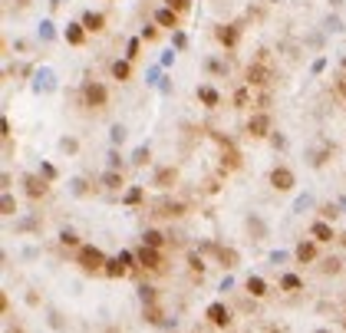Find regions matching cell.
<instances>
[{"instance_id": "10", "label": "cell", "mask_w": 346, "mask_h": 333, "mask_svg": "<svg viewBox=\"0 0 346 333\" xmlns=\"http://www.w3.org/2000/svg\"><path fill=\"white\" fill-rule=\"evenodd\" d=\"M218 40L224 43V47H234V43H237V30H234V27H218Z\"/></svg>"}, {"instance_id": "16", "label": "cell", "mask_w": 346, "mask_h": 333, "mask_svg": "<svg viewBox=\"0 0 346 333\" xmlns=\"http://www.w3.org/2000/svg\"><path fill=\"white\" fill-rule=\"evenodd\" d=\"M297 257H300V261H313V257H316V247H313V244H300V247H297Z\"/></svg>"}, {"instance_id": "13", "label": "cell", "mask_w": 346, "mask_h": 333, "mask_svg": "<svg viewBox=\"0 0 346 333\" xmlns=\"http://www.w3.org/2000/svg\"><path fill=\"white\" fill-rule=\"evenodd\" d=\"M198 99H201L205 106H218V93H214L211 86H201V89H198Z\"/></svg>"}, {"instance_id": "3", "label": "cell", "mask_w": 346, "mask_h": 333, "mask_svg": "<svg viewBox=\"0 0 346 333\" xmlns=\"http://www.w3.org/2000/svg\"><path fill=\"white\" fill-rule=\"evenodd\" d=\"M83 96H86V103H89V106H106V89L99 86V83H86Z\"/></svg>"}, {"instance_id": "15", "label": "cell", "mask_w": 346, "mask_h": 333, "mask_svg": "<svg viewBox=\"0 0 346 333\" xmlns=\"http://www.w3.org/2000/svg\"><path fill=\"white\" fill-rule=\"evenodd\" d=\"M247 290H251L254 297H264V293H267V287H264V280H260V277H251V280H247Z\"/></svg>"}, {"instance_id": "14", "label": "cell", "mask_w": 346, "mask_h": 333, "mask_svg": "<svg viewBox=\"0 0 346 333\" xmlns=\"http://www.w3.org/2000/svg\"><path fill=\"white\" fill-rule=\"evenodd\" d=\"M313 238H316V241H330V238H333L330 224H323V221H320V224H313Z\"/></svg>"}, {"instance_id": "23", "label": "cell", "mask_w": 346, "mask_h": 333, "mask_svg": "<svg viewBox=\"0 0 346 333\" xmlns=\"http://www.w3.org/2000/svg\"><path fill=\"white\" fill-rule=\"evenodd\" d=\"M4 214H14V198L10 195H4Z\"/></svg>"}, {"instance_id": "1", "label": "cell", "mask_w": 346, "mask_h": 333, "mask_svg": "<svg viewBox=\"0 0 346 333\" xmlns=\"http://www.w3.org/2000/svg\"><path fill=\"white\" fill-rule=\"evenodd\" d=\"M79 264H83L86 270H99L106 264L103 251H99V247H79Z\"/></svg>"}, {"instance_id": "7", "label": "cell", "mask_w": 346, "mask_h": 333, "mask_svg": "<svg viewBox=\"0 0 346 333\" xmlns=\"http://www.w3.org/2000/svg\"><path fill=\"white\" fill-rule=\"evenodd\" d=\"M267 80H270V70H264V66H251L247 70V83H254V86H264Z\"/></svg>"}, {"instance_id": "11", "label": "cell", "mask_w": 346, "mask_h": 333, "mask_svg": "<svg viewBox=\"0 0 346 333\" xmlns=\"http://www.w3.org/2000/svg\"><path fill=\"white\" fill-rule=\"evenodd\" d=\"M83 30H86L83 24H70L66 27V40H70L73 47H79V43H83Z\"/></svg>"}, {"instance_id": "22", "label": "cell", "mask_w": 346, "mask_h": 333, "mask_svg": "<svg viewBox=\"0 0 346 333\" xmlns=\"http://www.w3.org/2000/svg\"><path fill=\"white\" fill-rule=\"evenodd\" d=\"M142 198V191L139 188H132V191H129V195H126V201H129V205H135V201H139Z\"/></svg>"}, {"instance_id": "20", "label": "cell", "mask_w": 346, "mask_h": 333, "mask_svg": "<svg viewBox=\"0 0 346 333\" xmlns=\"http://www.w3.org/2000/svg\"><path fill=\"white\" fill-rule=\"evenodd\" d=\"M165 4H168V10H175V14H178V10H188L191 0H165Z\"/></svg>"}, {"instance_id": "2", "label": "cell", "mask_w": 346, "mask_h": 333, "mask_svg": "<svg viewBox=\"0 0 346 333\" xmlns=\"http://www.w3.org/2000/svg\"><path fill=\"white\" fill-rule=\"evenodd\" d=\"M270 185L280 188V191L293 188V172H290V168H274V172H270Z\"/></svg>"}, {"instance_id": "24", "label": "cell", "mask_w": 346, "mask_h": 333, "mask_svg": "<svg viewBox=\"0 0 346 333\" xmlns=\"http://www.w3.org/2000/svg\"><path fill=\"white\" fill-rule=\"evenodd\" d=\"M316 333H326V330H316Z\"/></svg>"}, {"instance_id": "18", "label": "cell", "mask_w": 346, "mask_h": 333, "mask_svg": "<svg viewBox=\"0 0 346 333\" xmlns=\"http://www.w3.org/2000/svg\"><path fill=\"white\" fill-rule=\"evenodd\" d=\"M142 241H145V247H158V244H162V234H158V231H145V238H142Z\"/></svg>"}, {"instance_id": "21", "label": "cell", "mask_w": 346, "mask_h": 333, "mask_svg": "<svg viewBox=\"0 0 346 333\" xmlns=\"http://www.w3.org/2000/svg\"><path fill=\"white\" fill-rule=\"evenodd\" d=\"M283 287H287V290H300V277L287 274V277H283Z\"/></svg>"}, {"instance_id": "6", "label": "cell", "mask_w": 346, "mask_h": 333, "mask_svg": "<svg viewBox=\"0 0 346 333\" xmlns=\"http://www.w3.org/2000/svg\"><path fill=\"white\" fill-rule=\"evenodd\" d=\"M267 129H270L267 116H254V119L247 122V132H251V135H267Z\"/></svg>"}, {"instance_id": "12", "label": "cell", "mask_w": 346, "mask_h": 333, "mask_svg": "<svg viewBox=\"0 0 346 333\" xmlns=\"http://www.w3.org/2000/svg\"><path fill=\"white\" fill-rule=\"evenodd\" d=\"M106 274H109V277H122V274H126V264H122V257H116V261H106Z\"/></svg>"}, {"instance_id": "4", "label": "cell", "mask_w": 346, "mask_h": 333, "mask_svg": "<svg viewBox=\"0 0 346 333\" xmlns=\"http://www.w3.org/2000/svg\"><path fill=\"white\" fill-rule=\"evenodd\" d=\"M208 320H211L214 326H228V307H224V303H211V307H208Z\"/></svg>"}, {"instance_id": "8", "label": "cell", "mask_w": 346, "mask_h": 333, "mask_svg": "<svg viewBox=\"0 0 346 333\" xmlns=\"http://www.w3.org/2000/svg\"><path fill=\"white\" fill-rule=\"evenodd\" d=\"M103 24H106V17H103V14H93V10H89V14L83 17V27H86V30H93V33L103 30Z\"/></svg>"}, {"instance_id": "5", "label": "cell", "mask_w": 346, "mask_h": 333, "mask_svg": "<svg viewBox=\"0 0 346 333\" xmlns=\"http://www.w3.org/2000/svg\"><path fill=\"white\" fill-rule=\"evenodd\" d=\"M139 261L145 264L149 270H158V267H162V257H158V251H155V247H145V244H142V251H139Z\"/></svg>"}, {"instance_id": "19", "label": "cell", "mask_w": 346, "mask_h": 333, "mask_svg": "<svg viewBox=\"0 0 346 333\" xmlns=\"http://www.w3.org/2000/svg\"><path fill=\"white\" fill-rule=\"evenodd\" d=\"M112 76L116 80H129V63H116L112 66Z\"/></svg>"}, {"instance_id": "9", "label": "cell", "mask_w": 346, "mask_h": 333, "mask_svg": "<svg viewBox=\"0 0 346 333\" xmlns=\"http://www.w3.org/2000/svg\"><path fill=\"white\" fill-rule=\"evenodd\" d=\"M155 20H158V27H178V14H175V10H158L155 14Z\"/></svg>"}, {"instance_id": "17", "label": "cell", "mask_w": 346, "mask_h": 333, "mask_svg": "<svg viewBox=\"0 0 346 333\" xmlns=\"http://www.w3.org/2000/svg\"><path fill=\"white\" fill-rule=\"evenodd\" d=\"M27 191H30L33 198H37V195H43L47 188H43V182H37V178H27Z\"/></svg>"}]
</instances>
